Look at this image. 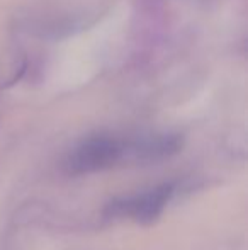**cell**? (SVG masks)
I'll return each instance as SVG.
<instances>
[{
	"label": "cell",
	"instance_id": "obj_3",
	"mask_svg": "<svg viewBox=\"0 0 248 250\" xmlns=\"http://www.w3.org/2000/svg\"><path fill=\"white\" fill-rule=\"evenodd\" d=\"M180 138L179 136H160L155 138L152 142H146L139 146L143 157L148 158H162V157H169V155L175 153L180 148Z\"/></svg>",
	"mask_w": 248,
	"mask_h": 250
},
{
	"label": "cell",
	"instance_id": "obj_1",
	"mask_svg": "<svg viewBox=\"0 0 248 250\" xmlns=\"http://www.w3.org/2000/svg\"><path fill=\"white\" fill-rule=\"evenodd\" d=\"M124 153V145L111 136H92L82 142L66 158L72 174H92L114 165Z\"/></svg>",
	"mask_w": 248,
	"mask_h": 250
},
{
	"label": "cell",
	"instance_id": "obj_2",
	"mask_svg": "<svg viewBox=\"0 0 248 250\" xmlns=\"http://www.w3.org/2000/svg\"><path fill=\"white\" fill-rule=\"evenodd\" d=\"M172 192V184H162L152 191L134 196V198L116 199L109 204L107 213L113 216H129L141 225H150L160 216Z\"/></svg>",
	"mask_w": 248,
	"mask_h": 250
}]
</instances>
